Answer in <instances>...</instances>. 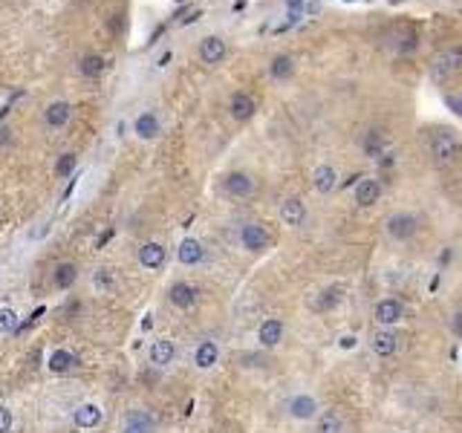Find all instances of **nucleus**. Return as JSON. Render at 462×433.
Wrapping results in <instances>:
<instances>
[{
	"label": "nucleus",
	"instance_id": "obj_1",
	"mask_svg": "<svg viewBox=\"0 0 462 433\" xmlns=\"http://www.w3.org/2000/svg\"><path fill=\"white\" fill-rule=\"evenodd\" d=\"M427 153H431L434 159V165L436 168H448L454 165L459 153H462V142L454 131H448V127H442V131H436L431 136V142H427Z\"/></svg>",
	"mask_w": 462,
	"mask_h": 433
},
{
	"label": "nucleus",
	"instance_id": "obj_2",
	"mask_svg": "<svg viewBox=\"0 0 462 433\" xmlns=\"http://www.w3.org/2000/svg\"><path fill=\"white\" fill-rule=\"evenodd\" d=\"M385 231L390 240H396V243H407V240H414L419 231V217L410 211H396L385 220Z\"/></svg>",
	"mask_w": 462,
	"mask_h": 433
},
{
	"label": "nucleus",
	"instance_id": "obj_3",
	"mask_svg": "<svg viewBox=\"0 0 462 433\" xmlns=\"http://www.w3.org/2000/svg\"><path fill=\"white\" fill-rule=\"evenodd\" d=\"M459 70H462V50H445L431 64V78L434 81H448Z\"/></svg>",
	"mask_w": 462,
	"mask_h": 433
},
{
	"label": "nucleus",
	"instance_id": "obj_4",
	"mask_svg": "<svg viewBox=\"0 0 462 433\" xmlns=\"http://www.w3.org/2000/svg\"><path fill=\"white\" fill-rule=\"evenodd\" d=\"M382 194H385V185H382L378 176H361V180L355 182L353 200H355L358 208H370V205H376L378 200H382Z\"/></svg>",
	"mask_w": 462,
	"mask_h": 433
},
{
	"label": "nucleus",
	"instance_id": "obj_5",
	"mask_svg": "<svg viewBox=\"0 0 462 433\" xmlns=\"http://www.w3.org/2000/svg\"><path fill=\"white\" fill-rule=\"evenodd\" d=\"M223 191L228 197H234V200L252 197L255 194V176L246 173V171H228L223 176Z\"/></svg>",
	"mask_w": 462,
	"mask_h": 433
},
{
	"label": "nucleus",
	"instance_id": "obj_6",
	"mask_svg": "<svg viewBox=\"0 0 462 433\" xmlns=\"http://www.w3.org/2000/svg\"><path fill=\"white\" fill-rule=\"evenodd\" d=\"M240 243L246 251H266L272 246V234L266 231V226H260V222H246L240 229Z\"/></svg>",
	"mask_w": 462,
	"mask_h": 433
},
{
	"label": "nucleus",
	"instance_id": "obj_7",
	"mask_svg": "<svg viewBox=\"0 0 462 433\" xmlns=\"http://www.w3.org/2000/svg\"><path fill=\"white\" fill-rule=\"evenodd\" d=\"M373 318H376L378 327H396L405 318V303L399 298H382L376 303Z\"/></svg>",
	"mask_w": 462,
	"mask_h": 433
},
{
	"label": "nucleus",
	"instance_id": "obj_8",
	"mask_svg": "<svg viewBox=\"0 0 462 433\" xmlns=\"http://www.w3.org/2000/svg\"><path fill=\"white\" fill-rule=\"evenodd\" d=\"M399 344H402V335L396 332L393 327H382V329H378L373 338H370V347H373V352H376L378 358L396 356V352H399Z\"/></svg>",
	"mask_w": 462,
	"mask_h": 433
},
{
	"label": "nucleus",
	"instance_id": "obj_9",
	"mask_svg": "<svg viewBox=\"0 0 462 433\" xmlns=\"http://www.w3.org/2000/svg\"><path fill=\"white\" fill-rule=\"evenodd\" d=\"M286 410H289L292 419H298V422H309V419H315V416L321 413L318 398H315V396H309V393L292 396V398H289V405H286Z\"/></svg>",
	"mask_w": 462,
	"mask_h": 433
},
{
	"label": "nucleus",
	"instance_id": "obj_10",
	"mask_svg": "<svg viewBox=\"0 0 462 433\" xmlns=\"http://www.w3.org/2000/svg\"><path fill=\"white\" fill-rule=\"evenodd\" d=\"M228 113H231V119H234V122H249V119H255V113H257L255 95L237 90V93L228 99Z\"/></svg>",
	"mask_w": 462,
	"mask_h": 433
},
{
	"label": "nucleus",
	"instance_id": "obj_11",
	"mask_svg": "<svg viewBox=\"0 0 462 433\" xmlns=\"http://www.w3.org/2000/svg\"><path fill=\"white\" fill-rule=\"evenodd\" d=\"M280 220H284V226H289V229H301L306 222V202L301 197H286L280 202Z\"/></svg>",
	"mask_w": 462,
	"mask_h": 433
},
{
	"label": "nucleus",
	"instance_id": "obj_12",
	"mask_svg": "<svg viewBox=\"0 0 462 433\" xmlns=\"http://www.w3.org/2000/svg\"><path fill=\"white\" fill-rule=\"evenodd\" d=\"M133 133H136V139H142V142H154V139H159V133H162V122H159V116L154 113V110H142V113L133 119Z\"/></svg>",
	"mask_w": 462,
	"mask_h": 433
},
{
	"label": "nucleus",
	"instance_id": "obj_13",
	"mask_svg": "<svg viewBox=\"0 0 462 433\" xmlns=\"http://www.w3.org/2000/svg\"><path fill=\"white\" fill-rule=\"evenodd\" d=\"M102 419H104V410L98 407L95 402H84V405H78V407L73 410V425L81 427V430L98 427V425H102Z\"/></svg>",
	"mask_w": 462,
	"mask_h": 433
},
{
	"label": "nucleus",
	"instance_id": "obj_14",
	"mask_svg": "<svg viewBox=\"0 0 462 433\" xmlns=\"http://www.w3.org/2000/svg\"><path fill=\"white\" fill-rule=\"evenodd\" d=\"M168 298H171V303H174L176 309H191V307H196V300H200V289L185 283V280H176L171 286Z\"/></svg>",
	"mask_w": 462,
	"mask_h": 433
},
{
	"label": "nucleus",
	"instance_id": "obj_15",
	"mask_svg": "<svg viewBox=\"0 0 462 433\" xmlns=\"http://www.w3.org/2000/svg\"><path fill=\"white\" fill-rule=\"evenodd\" d=\"M70 116H73V104L64 99L49 102L44 110V122H46V127H53V131H61V127L70 122Z\"/></svg>",
	"mask_w": 462,
	"mask_h": 433
},
{
	"label": "nucleus",
	"instance_id": "obj_16",
	"mask_svg": "<svg viewBox=\"0 0 462 433\" xmlns=\"http://www.w3.org/2000/svg\"><path fill=\"white\" fill-rule=\"evenodd\" d=\"M176 260L183 263V266H200L205 260V246L200 243V240L185 237L183 243L176 246Z\"/></svg>",
	"mask_w": 462,
	"mask_h": 433
},
{
	"label": "nucleus",
	"instance_id": "obj_17",
	"mask_svg": "<svg viewBox=\"0 0 462 433\" xmlns=\"http://www.w3.org/2000/svg\"><path fill=\"white\" fill-rule=\"evenodd\" d=\"M165 263H168V251H165L162 243H145L139 249V266L147 271H159Z\"/></svg>",
	"mask_w": 462,
	"mask_h": 433
},
{
	"label": "nucleus",
	"instance_id": "obj_18",
	"mask_svg": "<svg viewBox=\"0 0 462 433\" xmlns=\"http://www.w3.org/2000/svg\"><path fill=\"white\" fill-rule=\"evenodd\" d=\"M257 341H260V347H266V349L277 347L280 341H284V320H280V318H266L257 327Z\"/></svg>",
	"mask_w": 462,
	"mask_h": 433
},
{
	"label": "nucleus",
	"instance_id": "obj_19",
	"mask_svg": "<svg viewBox=\"0 0 462 433\" xmlns=\"http://www.w3.org/2000/svg\"><path fill=\"white\" fill-rule=\"evenodd\" d=\"M225 52H228V46H225V41L220 35H205L200 41V58L205 64H211V67H214V64H223Z\"/></svg>",
	"mask_w": 462,
	"mask_h": 433
},
{
	"label": "nucleus",
	"instance_id": "obj_20",
	"mask_svg": "<svg viewBox=\"0 0 462 433\" xmlns=\"http://www.w3.org/2000/svg\"><path fill=\"white\" fill-rule=\"evenodd\" d=\"M312 188L324 197L333 194V191L338 188V171L333 165H318L315 171H312Z\"/></svg>",
	"mask_w": 462,
	"mask_h": 433
},
{
	"label": "nucleus",
	"instance_id": "obj_21",
	"mask_svg": "<svg viewBox=\"0 0 462 433\" xmlns=\"http://www.w3.org/2000/svg\"><path fill=\"white\" fill-rule=\"evenodd\" d=\"M147 356H151V364H154V367H168V364H174V358H176V344H174L171 338H159V341L151 344Z\"/></svg>",
	"mask_w": 462,
	"mask_h": 433
},
{
	"label": "nucleus",
	"instance_id": "obj_22",
	"mask_svg": "<svg viewBox=\"0 0 462 433\" xmlns=\"http://www.w3.org/2000/svg\"><path fill=\"white\" fill-rule=\"evenodd\" d=\"M361 151H364L370 159H382L387 156V136L382 131H367L364 136H361Z\"/></svg>",
	"mask_w": 462,
	"mask_h": 433
},
{
	"label": "nucleus",
	"instance_id": "obj_23",
	"mask_svg": "<svg viewBox=\"0 0 462 433\" xmlns=\"http://www.w3.org/2000/svg\"><path fill=\"white\" fill-rule=\"evenodd\" d=\"M154 427H156V422H154V416L147 410H130L122 433H154Z\"/></svg>",
	"mask_w": 462,
	"mask_h": 433
},
{
	"label": "nucleus",
	"instance_id": "obj_24",
	"mask_svg": "<svg viewBox=\"0 0 462 433\" xmlns=\"http://www.w3.org/2000/svg\"><path fill=\"white\" fill-rule=\"evenodd\" d=\"M220 361V347L217 341H203L200 347L194 349V364H196V370H211L214 364Z\"/></svg>",
	"mask_w": 462,
	"mask_h": 433
},
{
	"label": "nucleus",
	"instance_id": "obj_25",
	"mask_svg": "<svg viewBox=\"0 0 462 433\" xmlns=\"http://www.w3.org/2000/svg\"><path fill=\"white\" fill-rule=\"evenodd\" d=\"M269 75L275 81H286V78L295 75V58L286 55V52H277L272 61H269Z\"/></svg>",
	"mask_w": 462,
	"mask_h": 433
},
{
	"label": "nucleus",
	"instance_id": "obj_26",
	"mask_svg": "<svg viewBox=\"0 0 462 433\" xmlns=\"http://www.w3.org/2000/svg\"><path fill=\"white\" fill-rule=\"evenodd\" d=\"M46 367L53 373H58V376H64V373H70V370H75L78 367V358L73 356L70 349H55L53 356H49V361H46Z\"/></svg>",
	"mask_w": 462,
	"mask_h": 433
},
{
	"label": "nucleus",
	"instance_id": "obj_27",
	"mask_svg": "<svg viewBox=\"0 0 462 433\" xmlns=\"http://www.w3.org/2000/svg\"><path fill=\"white\" fill-rule=\"evenodd\" d=\"M338 303H341V289L329 286V289H324V292H318L315 298H312V309H315V312H329V309H335Z\"/></svg>",
	"mask_w": 462,
	"mask_h": 433
},
{
	"label": "nucleus",
	"instance_id": "obj_28",
	"mask_svg": "<svg viewBox=\"0 0 462 433\" xmlns=\"http://www.w3.org/2000/svg\"><path fill=\"white\" fill-rule=\"evenodd\" d=\"M107 70V58L104 55H95V52H90V55H84L78 61V73L84 75V78H98Z\"/></svg>",
	"mask_w": 462,
	"mask_h": 433
},
{
	"label": "nucleus",
	"instance_id": "obj_29",
	"mask_svg": "<svg viewBox=\"0 0 462 433\" xmlns=\"http://www.w3.org/2000/svg\"><path fill=\"white\" fill-rule=\"evenodd\" d=\"M75 280H78V266H75V263L64 260V263L55 266V286H58V289H73Z\"/></svg>",
	"mask_w": 462,
	"mask_h": 433
},
{
	"label": "nucleus",
	"instance_id": "obj_30",
	"mask_svg": "<svg viewBox=\"0 0 462 433\" xmlns=\"http://www.w3.org/2000/svg\"><path fill=\"white\" fill-rule=\"evenodd\" d=\"M315 419H318V433H344V419L335 410H324Z\"/></svg>",
	"mask_w": 462,
	"mask_h": 433
},
{
	"label": "nucleus",
	"instance_id": "obj_31",
	"mask_svg": "<svg viewBox=\"0 0 462 433\" xmlns=\"http://www.w3.org/2000/svg\"><path fill=\"white\" fill-rule=\"evenodd\" d=\"M93 286L98 289V292H110V289L115 286V275H113V269H95L93 271Z\"/></svg>",
	"mask_w": 462,
	"mask_h": 433
},
{
	"label": "nucleus",
	"instance_id": "obj_32",
	"mask_svg": "<svg viewBox=\"0 0 462 433\" xmlns=\"http://www.w3.org/2000/svg\"><path fill=\"white\" fill-rule=\"evenodd\" d=\"M18 312L15 309H9V307H0V335H9V332H15L18 329Z\"/></svg>",
	"mask_w": 462,
	"mask_h": 433
},
{
	"label": "nucleus",
	"instance_id": "obj_33",
	"mask_svg": "<svg viewBox=\"0 0 462 433\" xmlns=\"http://www.w3.org/2000/svg\"><path fill=\"white\" fill-rule=\"evenodd\" d=\"M75 165H78V156L75 153H64L58 162H55V173L61 176V180H67V176H73Z\"/></svg>",
	"mask_w": 462,
	"mask_h": 433
},
{
	"label": "nucleus",
	"instance_id": "obj_34",
	"mask_svg": "<svg viewBox=\"0 0 462 433\" xmlns=\"http://www.w3.org/2000/svg\"><path fill=\"white\" fill-rule=\"evenodd\" d=\"M12 425H15L12 410H9L6 405H0V433H9V430H12Z\"/></svg>",
	"mask_w": 462,
	"mask_h": 433
},
{
	"label": "nucleus",
	"instance_id": "obj_35",
	"mask_svg": "<svg viewBox=\"0 0 462 433\" xmlns=\"http://www.w3.org/2000/svg\"><path fill=\"white\" fill-rule=\"evenodd\" d=\"M451 332H454L456 338L462 341V307H459V309L451 315Z\"/></svg>",
	"mask_w": 462,
	"mask_h": 433
},
{
	"label": "nucleus",
	"instance_id": "obj_36",
	"mask_svg": "<svg viewBox=\"0 0 462 433\" xmlns=\"http://www.w3.org/2000/svg\"><path fill=\"white\" fill-rule=\"evenodd\" d=\"M355 344H358L355 335H341V338H338V347H341V349H353Z\"/></svg>",
	"mask_w": 462,
	"mask_h": 433
},
{
	"label": "nucleus",
	"instance_id": "obj_37",
	"mask_svg": "<svg viewBox=\"0 0 462 433\" xmlns=\"http://www.w3.org/2000/svg\"><path fill=\"white\" fill-rule=\"evenodd\" d=\"M448 104H451V110H454V113L462 119V90L454 95V99H448Z\"/></svg>",
	"mask_w": 462,
	"mask_h": 433
},
{
	"label": "nucleus",
	"instance_id": "obj_38",
	"mask_svg": "<svg viewBox=\"0 0 462 433\" xmlns=\"http://www.w3.org/2000/svg\"><path fill=\"white\" fill-rule=\"evenodd\" d=\"M110 237H113V229H107V231H104L102 237H98V243H95V249H102V246L107 243V240H110Z\"/></svg>",
	"mask_w": 462,
	"mask_h": 433
},
{
	"label": "nucleus",
	"instance_id": "obj_39",
	"mask_svg": "<svg viewBox=\"0 0 462 433\" xmlns=\"http://www.w3.org/2000/svg\"><path fill=\"white\" fill-rule=\"evenodd\" d=\"M151 327H154V315L147 312V315H145V320H142V329H151Z\"/></svg>",
	"mask_w": 462,
	"mask_h": 433
},
{
	"label": "nucleus",
	"instance_id": "obj_40",
	"mask_svg": "<svg viewBox=\"0 0 462 433\" xmlns=\"http://www.w3.org/2000/svg\"><path fill=\"white\" fill-rule=\"evenodd\" d=\"M301 3H304V0H286V6H289V9H298Z\"/></svg>",
	"mask_w": 462,
	"mask_h": 433
}]
</instances>
